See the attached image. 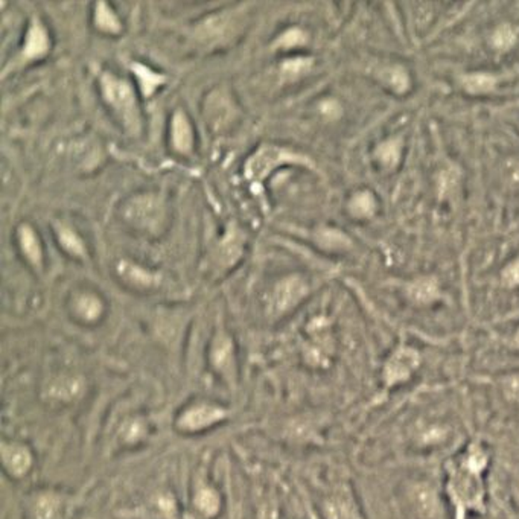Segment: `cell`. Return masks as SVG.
<instances>
[{
  "label": "cell",
  "mask_w": 519,
  "mask_h": 519,
  "mask_svg": "<svg viewBox=\"0 0 519 519\" xmlns=\"http://www.w3.org/2000/svg\"><path fill=\"white\" fill-rule=\"evenodd\" d=\"M489 463L486 451L478 443H471L463 456L448 466L446 490L454 505L456 519H466L469 512H484L483 473Z\"/></svg>",
  "instance_id": "1"
},
{
  "label": "cell",
  "mask_w": 519,
  "mask_h": 519,
  "mask_svg": "<svg viewBox=\"0 0 519 519\" xmlns=\"http://www.w3.org/2000/svg\"><path fill=\"white\" fill-rule=\"evenodd\" d=\"M229 417V410L213 401H194L180 410L175 417V430L183 434H201Z\"/></svg>",
  "instance_id": "2"
},
{
  "label": "cell",
  "mask_w": 519,
  "mask_h": 519,
  "mask_svg": "<svg viewBox=\"0 0 519 519\" xmlns=\"http://www.w3.org/2000/svg\"><path fill=\"white\" fill-rule=\"evenodd\" d=\"M72 505V498L67 493L43 488L29 492L24 504V515L26 519H69Z\"/></svg>",
  "instance_id": "3"
},
{
  "label": "cell",
  "mask_w": 519,
  "mask_h": 519,
  "mask_svg": "<svg viewBox=\"0 0 519 519\" xmlns=\"http://www.w3.org/2000/svg\"><path fill=\"white\" fill-rule=\"evenodd\" d=\"M103 92L107 103L118 111V115L125 122V125L131 131H136L139 127V116L131 87L125 81L118 80L115 76L104 75Z\"/></svg>",
  "instance_id": "4"
},
{
  "label": "cell",
  "mask_w": 519,
  "mask_h": 519,
  "mask_svg": "<svg viewBox=\"0 0 519 519\" xmlns=\"http://www.w3.org/2000/svg\"><path fill=\"white\" fill-rule=\"evenodd\" d=\"M421 354L413 347L401 346L386 361L382 369V386L386 390L408 382L421 366Z\"/></svg>",
  "instance_id": "5"
},
{
  "label": "cell",
  "mask_w": 519,
  "mask_h": 519,
  "mask_svg": "<svg viewBox=\"0 0 519 519\" xmlns=\"http://www.w3.org/2000/svg\"><path fill=\"white\" fill-rule=\"evenodd\" d=\"M2 466L11 480L25 478L34 468V454L31 448L17 440H4L0 446Z\"/></svg>",
  "instance_id": "6"
},
{
  "label": "cell",
  "mask_w": 519,
  "mask_h": 519,
  "mask_svg": "<svg viewBox=\"0 0 519 519\" xmlns=\"http://www.w3.org/2000/svg\"><path fill=\"white\" fill-rule=\"evenodd\" d=\"M165 217L162 200L153 194L134 198L127 206V218L146 230H157Z\"/></svg>",
  "instance_id": "7"
},
{
  "label": "cell",
  "mask_w": 519,
  "mask_h": 519,
  "mask_svg": "<svg viewBox=\"0 0 519 519\" xmlns=\"http://www.w3.org/2000/svg\"><path fill=\"white\" fill-rule=\"evenodd\" d=\"M284 162H299V163H307L302 157L292 154L287 150L276 148V146H262L250 160L247 163V175L252 178L253 182H259L262 180L268 173H272L279 163Z\"/></svg>",
  "instance_id": "8"
},
{
  "label": "cell",
  "mask_w": 519,
  "mask_h": 519,
  "mask_svg": "<svg viewBox=\"0 0 519 519\" xmlns=\"http://www.w3.org/2000/svg\"><path fill=\"white\" fill-rule=\"evenodd\" d=\"M307 284L300 277H287L276 287L272 297V311L284 314L297 304L307 294Z\"/></svg>",
  "instance_id": "9"
},
{
  "label": "cell",
  "mask_w": 519,
  "mask_h": 519,
  "mask_svg": "<svg viewBox=\"0 0 519 519\" xmlns=\"http://www.w3.org/2000/svg\"><path fill=\"white\" fill-rule=\"evenodd\" d=\"M210 363L221 376L230 382H235L236 376V363L232 340L224 334H220L210 349Z\"/></svg>",
  "instance_id": "10"
},
{
  "label": "cell",
  "mask_w": 519,
  "mask_h": 519,
  "mask_svg": "<svg viewBox=\"0 0 519 519\" xmlns=\"http://www.w3.org/2000/svg\"><path fill=\"white\" fill-rule=\"evenodd\" d=\"M83 379L75 376H60L53 378L49 382V387L44 396L51 404H71L75 398L80 396L83 390Z\"/></svg>",
  "instance_id": "11"
},
{
  "label": "cell",
  "mask_w": 519,
  "mask_h": 519,
  "mask_svg": "<svg viewBox=\"0 0 519 519\" xmlns=\"http://www.w3.org/2000/svg\"><path fill=\"white\" fill-rule=\"evenodd\" d=\"M194 509L202 518H215L221 509V496L218 490L209 486V484L200 486L194 495Z\"/></svg>",
  "instance_id": "12"
},
{
  "label": "cell",
  "mask_w": 519,
  "mask_h": 519,
  "mask_svg": "<svg viewBox=\"0 0 519 519\" xmlns=\"http://www.w3.org/2000/svg\"><path fill=\"white\" fill-rule=\"evenodd\" d=\"M408 294L414 303L428 304L438 297V285L433 277L417 279L408 287Z\"/></svg>",
  "instance_id": "13"
},
{
  "label": "cell",
  "mask_w": 519,
  "mask_h": 519,
  "mask_svg": "<svg viewBox=\"0 0 519 519\" xmlns=\"http://www.w3.org/2000/svg\"><path fill=\"white\" fill-rule=\"evenodd\" d=\"M49 48L48 34L41 25L34 24L28 32L25 43V55L26 58H38Z\"/></svg>",
  "instance_id": "14"
},
{
  "label": "cell",
  "mask_w": 519,
  "mask_h": 519,
  "mask_svg": "<svg viewBox=\"0 0 519 519\" xmlns=\"http://www.w3.org/2000/svg\"><path fill=\"white\" fill-rule=\"evenodd\" d=\"M119 274L125 279L128 284L136 287H151L157 282V277L153 273L146 272V269L130 262H122L119 265Z\"/></svg>",
  "instance_id": "15"
},
{
  "label": "cell",
  "mask_w": 519,
  "mask_h": 519,
  "mask_svg": "<svg viewBox=\"0 0 519 519\" xmlns=\"http://www.w3.org/2000/svg\"><path fill=\"white\" fill-rule=\"evenodd\" d=\"M173 142L174 146L182 153L190 150L192 145V131L189 127V122L185 118L183 113H177L173 120Z\"/></svg>",
  "instance_id": "16"
},
{
  "label": "cell",
  "mask_w": 519,
  "mask_h": 519,
  "mask_svg": "<svg viewBox=\"0 0 519 519\" xmlns=\"http://www.w3.org/2000/svg\"><path fill=\"white\" fill-rule=\"evenodd\" d=\"M75 312L84 322H95L103 314V303L92 294H83L75 302Z\"/></svg>",
  "instance_id": "17"
},
{
  "label": "cell",
  "mask_w": 519,
  "mask_h": 519,
  "mask_svg": "<svg viewBox=\"0 0 519 519\" xmlns=\"http://www.w3.org/2000/svg\"><path fill=\"white\" fill-rule=\"evenodd\" d=\"M381 80L396 93L407 92V88L410 86V78L404 67L401 66H391L387 67V69H384L381 72Z\"/></svg>",
  "instance_id": "18"
},
{
  "label": "cell",
  "mask_w": 519,
  "mask_h": 519,
  "mask_svg": "<svg viewBox=\"0 0 519 519\" xmlns=\"http://www.w3.org/2000/svg\"><path fill=\"white\" fill-rule=\"evenodd\" d=\"M463 88L466 90L468 93L472 95H481V93H488L490 90H493L495 84H496V78H493L489 73H472V75H466L463 78Z\"/></svg>",
  "instance_id": "19"
},
{
  "label": "cell",
  "mask_w": 519,
  "mask_h": 519,
  "mask_svg": "<svg viewBox=\"0 0 519 519\" xmlns=\"http://www.w3.org/2000/svg\"><path fill=\"white\" fill-rule=\"evenodd\" d=\"M376 207V202L374 195L370 192H358V194L354 195V198L349 202V209H351V213L356 218H369L374 215Z\"/></svg>",
  "instance_id": "20"
},
{
  "label": "cell",
  "mask_w": 519,
  "mask_h": 519,
  "mask_svg": "<svg viewBox=\"0 0 519 519\" xmlns=\"http://www.w3.org/2000/svg\"><path fill=\"white\" fill-rule=\"evenodd\" d=\"M19 241L21 245V250H24V253L28 256L29 261H32L34 264H38L41 259V252H40L38 240H37L36 233H34V230L29 229L28 225L20 227Z\"/></svg>",
  "instance_id": "21"
},
{
  "label": "cell",
  "mask_w": 519,
  "mask_h": 519,
  "mask_svg": "<svg viewBox=\"0 0 519 519\" xmlns=\"http://www.w3.org/2000/svg\"><path fill=\"white\" fill-rule=\"evenodd\" d=\"M402 145L399 139H390L378 146L376 157L386 168H394L401 159Z\"/></svg>",
  "instance_id": "22"
},
{
  "label": "cell",
  "mask_w": 519,
  "mask_h": 519,
  "mask_svg": "<svg viewBox=\"0 0 519 519\" xmlns=\"http://www.w3.org/2000/svg\"><path fill=\"white\" fill-rule=\"evenodd\" d=\"M229 29H230L229 16L213 17L209 21H206V25L201 26V37L206 38V40L218 38L220 36H224V34L227 32Z\"/></svg>",
  "instance_id": "23"
},
{
  "label": "cell",
  "mask_w": 519,
  "mask_h": 519,
  "mask_svg": "<svg viewBox=\"0 0 519 519\" xmlns=\"http://www.w3.org/2000/svg\"><path fill=\"white\" fill-rule=\"evenodd\" d=\"M414 504L417 509L421 510V513H423L425 516L434 515L436 510V500H434V492L431 489H428L426 486H417L414 490Z\"/></svg>",
  "instance_id": "24"
},
{
  "label": "cell",
  "mask_w": 519,
  "mask_h": 519,
  "mask_svg": "<svg viewBox=\"0 0 519 519\" xmlns=\"http://www.w3.org/2000/svg\"><path fill=\"white\" fill-rule=\"evenodd\" d=\"M58 236H60L61 245L66 248L67 252L72 253V255H76V256H83L84 255L86 250H84L83 241L80 240V236H78L73 230L67 229V227H60Z\"/></svg>",
  "instance_id": "25"
},
{
  "label": "cell",
  "mask_w": 519,
  "mask_h": 519,
  "mask_svg": "<svg viewBox=\"0 0 519 519\" xmlns=\"http://www.w3.org/2000/svg\"><path fill=\"white\" fill-rule=\"evenodd\" d=\"M96 25L107 32H116L120 28L115 13L106 4H99L96 8Z\"/></svg>",
  "instance_id": "26"
},
{
  "label": "cell",
  "mask_w": 519,
  "mask_h": 519,
  "mask_svg": "<svg viewBox=\"0 0 519 519\" xmlns=\"http://www.w3.org/2000/svg\"><path fill=\"white\" fill-rule=\"evenodd\" d=\"M241 240L236 235H229L221 245V261L225 264H233L235 259L240 257Z\"/></svg>",
  "instance_id": "27"
},
{
  "label": "cell",
  "mask_w": 519,
  "mask_h": 519,
  "mask_svg": "<svg viewBox=\"0 0 519 519\" xmlns=\"http://www.w3.org/2000/svg\"><path fill=\"white\" fill-rule=\"evenodd\" d=\"M146 430H148V428H146V425L142 421L134 419V421L128 422L125 426H123L122 440L125 443H130V445L131 443H138L139 440L145 436Z\"/></svg>",
  "instance_id": "28"
},
{
  "label": "cell",
  "mask_w": 519,
  "mask_h": 519,
  "mask_svg": "<svg viewBox=\"0 0 519 519\" xmlns=\"http://www.w3.org/2000/svg\"><path fill=\"white\" fill-rule=\"evenodd\" d=\"M319 241L322 245L329 248H341L347 247L349 240L338 230H322L319 235Z\"/></svg>",
  "instance_id": "29"
},
{
  "label": "cell",
  "mask_w": 519,
  "mask_h": 519,
  "mask_svg": "<svg viewBox=\"0 0 519 519\" xmlns=\"http://www.w3.org/2000/svg\"><path fill=\"white\" fill-rule=\"evenodd\" d=\"M500 386L503 390L504 398L512 402H519V374L518 375H507L500 381Z\"/></svg>",
  "instance_id": "30"
},
{
  "label": "cell",
  "mask_w": 519,
  "mask_h": 519,
  "mask_svg": "<svg viewBox=\"0 0 519 519\" xmlns=\"http://www.w3.org/2000/svg\"><path fill=\"white\" fill-rule=\"evenodd\" d=\"M230 107L229 104L225 103V101L221 98V99H215L213 103L210 104L209 107V116H210V123H215V125L220 127V123H222L225 119L229 118L230 115Z\"/></svg>",
  "instance_id": "31"
},
{
  "label": "cell",
  "mask_w": 519,
  "mask_h": 519,
  "mask_svg": "<svg viewBox=\"0 0 519 519\" xmlns=\"http://www.w3.org/2000/svg\"><path fill=\"white\" fill-rule=\"evenodd\" d=\"M513 43H515V32L509 25H503L495 31V34H493L495 48L504 51V49H509Z\"/></svg>",
  "instance_id": "32"
},
{
  "label": "cell",
  "mask_w": 519,
  "mask_h": 519,
  "mask_svg": "<svg viewBox=\"0 0 519 519\" xmlns=\"http://www.w3.org/2000/svg\"><path fill=\"white\" fill-rule=\"evenodd\" d=\"M139 69H140L139 71V76L142 78V86H143L145 93H151L153 90L157 87V84H159L162 81V78L154 75V73H151L148 69H145V67H139Z\"/></svg>",
  "instance_id": "33"
},
{
  "label": "cell",
  "mask_w": 519,
  "mask_h": 519,
  "mask_svg": "<svg viewBox=\"0 0 519 519\" xmlns=\"http://www.w3.org/2000/svg\"><path fill=\"white\" fill-rule=\"evenodd\" d=\"M304 41V34L299 29H289L287 31L284 36H282V38L279 40L280 44H284V46H296V44H300Z\"/></svg>",
  "instance_id": "34"
},
{
  "label": "cell",
  "mask_w": 519,
  "mask_h": 519,
  "mask_svg": "<svg viewBox=\"0 0 519 519\" xmlns=\"http://www.w3.org/2000/svg\"><path fill=\"white\" fill-rule=\"evenodd\" d=\"M504 284L507 287H515L519 284V261L512 262L509 267L504 269L503 273Z\"/></svg>",
  "instance_id": "35"
},
{
  "label": "cell",
  "mask_w": 519,
  "mask_h": 519,
  "mask_svg": "<svg viewBox=\"0 0 519 519\" xmlns=\"http://www.w3.org/2000/svg\"><path fill=\"white\" fill-rule=\"evenodd\" d=\"M513 496H515V501H516V504L519 505V478L515 481V486H513Z\"/></svg>",
  "instance_id": "36"
},
{
  "label": "cell",
  "mask_w": 519,
  "mask_h": 519,
  "mask_svg": "<svg viewBox=\"0 0 519 519\" xmlns=\"http://www.w3.org/2000/svg\"><path fill=\"white\" fill-rule=\"evenodd\" d=\"M513 343H515V346L519 349V329H518V332L515 334V338H513Z\"/></svg>",
  "instance_id": "37"
}]
</instances>
